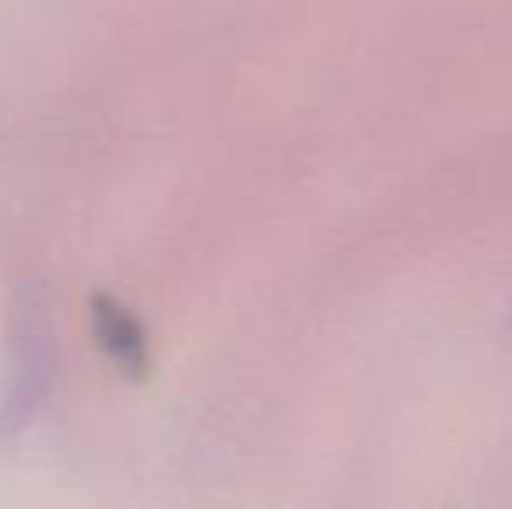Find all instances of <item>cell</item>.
Returning <instances> with one entry per match:
<instances>
[{
	"label": "cell",
	"mask_w": 512,
	"mask_h": 509,
	"mask_svg": "<svg viewBox=\"0 0 512 509\" xmlns=\"http://www.w3.org/2000/svg\"><path fill=\"white\" fill-rule=\"evenodd\" d=\"M91 332H95L102 353L122 374L143 377L150 370V339L140 318L126 304L112 297H98L91 304Z\"/></svg>",
	"instance_id": "6da1fadb"
},
{
	"label": "cell",
	"mask_w": 512,
	"mask_h": 509,
	"mask_svg": "<svg viewBox=\"0 0 512 509\" xmlns=\"http://www.w3.org/2000/svg\"><path fill=\"white\" fill-rule=\"evenodd\" d=\"M14 332H18V346H14V356H11L14 370H11V398H7V408H4L7 422L25 419L28 405L39 401L42 381H46V374H49L46 342H42L39 318L25 321V325H18Z\"/></svg>",
	"instance_id": "7a4b0ae2"
}]
</instances>
